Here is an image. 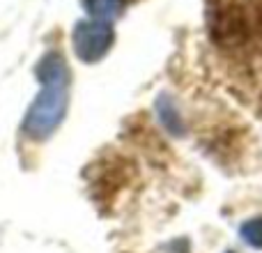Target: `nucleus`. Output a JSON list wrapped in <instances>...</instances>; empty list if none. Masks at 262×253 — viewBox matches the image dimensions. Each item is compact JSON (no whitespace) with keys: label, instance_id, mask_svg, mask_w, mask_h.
I'll list each match as a JSON object with an SVG mask.
<instances>
[{"label":"nucleus","instance_id":"nucleus-1","mask_svg":"<svg viewBox=\"0 0 262 253\" xmlns=\"http://www.w3.org/2000/svg\"><path fill=\"white\" fill-rule=\"evenodd\" d=\"M67 65L60 55H49L44 65V90L30 113V129L37 136H49L60 124L67 109Z\"/></svg>","mask_w":262,"mask_h":253},{"label":"nucleus","instance_id":"nucleus-2","mask_svg":"<svg viewBox=\"0 0 262 253\" xmlns=\"http://www.w3.org/2000/svg\"><path fill=\"white\" fill-rule=\"evenodd\" d=\"M113 41V23L90 18V21L78 23L74 30V51L83 62H99L101 58H106Z\"/></svg>","mask_w":262,"mask_h":253},{"label":"nucleus","instance_id":"nucleus-3","mask_svg":"<svg viewBox=\"0 0 262 253\" xmlns=\"http://www.w3.org/2000/svg\"><path fill=\"white\" fill-rule=\"evenodd\" d=\"M83 5H85L90 18L113 23V18L120 16L122 9L127 7V0H83Z\"/></svg>","mask_w":262,"mask_h":253},{"label":"nucleus","instance_id":"nucleus-4","mask_svg":"<svg viewBox=\"0 0 262 253\" xmlns=\"http://www.w3.org/2000/svg\"><path fill=\"white\" fill-rule=\"evenodd\" d=\"M157 111H159V118H161V122L166 124L168 129L172 131V134H184V124H182V118H180V113L175 111V106H172L170 101L159 99Z\"/></svg>","mask_w":262,"mask_h":253},{"label":"nucleus","instance_id":"nucleus-5","mask_svg":"<svg viewBox=\"0 0 262 253\" xmlns=\"http://www.w3.org/2000/svg\"><path fill=\"white\" fill-rule=\"evenodd\" d=\"M239 235L249 246H253V249H262V214L260 217H255V219H249V221L242 226Z\"/></svg>","mask_w":262,"mask_h":253},{"label":"nucleus","instance_id":"nucleus-6","mask_svg":"<svg viewBox=\"0 0 262 253\" xmlns=\"http://www.w3.org/2000/svg\"><path fill=\"white\" fill-rule=\"evenodd\" d=\"M226 253H235V251H226Z\"/></svg>","mask_w":262,"mask_h":253}]
</instances>
